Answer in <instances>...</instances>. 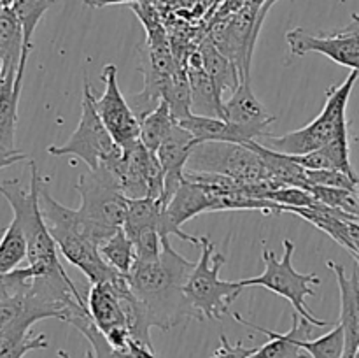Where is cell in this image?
Wrapping results in <instances>:
<instances>
[{
    "mask_svg": "<svg viewBox=\"0 0 359 358\" xmlns=\"http://www.w3.org/2000/svg\"><path fill=\"white\" fill-rule=\"evenodd\" d=\"M195 265L179 255L168 239L163 241V251L156 260H137L126 277L151 326L167 332L179 323L198 319L184 293Z\"/></svg>",
    "mask_w": 359,
    "mask_h": 358,
    "instance_id": "1",
    "label": "cell"
},
{
    "mask_svg": "<svg viewBox=\"0 0 359 358\" xmlns=\"http://www.w3.org/2000/svg\"><path fill=\"white\" fill-rule=\"evenodd\" d=\"M30 165V186L23 188L20 179H6L0 183V195L7 200L14 213V220L21 225L28 242V265L35 276L41 274L65 272L58 258V246L51 237L39 202V192L44 178L34 160Z\"/></svg>",
    "mask_w": 359,
    "mask_h": 358,
    "instance_id": "2",
    "label": "cell"
},
{
    "mask_svg": "<svg viewBox=\"0 0 359 358\" xmlns=\"http://www.w3.org/2000/svg\"><path fill=\"white\" fill-rule=\"evenodd\" d=\"M358 79L359 70H351L342 84L332 86L326 91L325 107L319 112L318 118L312 119L307 126H302L284 135L265 133L262 144L286 154H305L319 150L335 137L347 133V104H349V97Z\"/></svg>",
    "mask_w": 359,
    "mask_h": 358,
    "instance_id": "3",
    "label": "cell"
},
{
    "mask_svg": "<svg viewBox=\"0 0 359 358\" xmlns=\"http://www.w3.org/2000/svg\"><path fill=\"white\" fill-rule=\"evenodd\" d=\"M202 255L186 281L184 293L200 319H219L231 314L230 305L244 290L242 281H223L221 269L226 263L224 253H216L209 237H200Z\"/></svg>",
    "mask_w": 359,
    "mask_h": 358,
    "instance_id": "4",
    "label": "cell"
},
{
    "mask_svg": "<svg viewBox=\"0 0 359 358\" xmlns=\"http://www.w3.org/2000/svg\"><path fill=\"white\" fill-rule=\"evenodd\" d=\"M48 153L53 157H77L88 165L90 171L112 168L123 157V147L112 139L104 121L95 107V95L91 84L84 79L81 119L69 140L58 146H49Z\"/></svg>",
    "mask_w": 359,
    "mask_h": 358,
    "instance_id": "5",
    "label": "cell"
},
{
    "mask_svg": "<svg viewBox=\"0 0 359 358\" xmlns=\"http://www.w3.org/2000/svg\"><path fill=\"white\" fill-rule=\"evenodd\" d=\"M293 253L294 244L290 239H284V255L280 260L277 258L276 253L270 251L265 246V242H263L262 258L263 262H265V270H263V274H259V276L256 277L242 279V284H244V288H266V290L273 291V293L286 298V300L293 305L294 312H298L302 318L309 319V321L314 323L316 326H328L330 321L318 318V316L311 311V307L305 304L307 297H314L316 295L314 286L321 284V279H319V276L316 272H298L293 267Z\"/></svg>",
    "mask_w": 359,
    "mask_h": 358,
    "instance_id": "6",
    "label": "cell"
},
{
    "mask_svg": "<svg viewBox=\"0 0 359 358\" xmlns=\"http://www.w3.org/2000/svg\"><path fill=\"white\" fill-rule=\"evenodd\" d=\"M270 9L272 6H245L238 13L210 23L207 37L237 65L241 83L251 81L252 55Z\"/></svg>",
    "mask_w": 359,
    "mask_h": 358,
    "instance_id": "7",
    "label": "cell"
},
{
    "mask_svg": "<svg viewBox=\"0 0 359 358\" xmlns=\"http://www.w3.org/2000/svg\"><path fill=\"white\" fill-rule=\"evenodd\" d=\"M186 171L228 175L241 183H263L272 179L255 150L245 144L224 140L196 144L189 154Z\"/></svg>",
    "mask_w": 359,
    "mask_h": 358,
    "instance_id": "8",
    "label": "cell"
},
{
    "mask_svg": "<svg viewBox=\"0 0 359 358\" xmlns=\"http://www.w3.org/2000/svg\"><path fill=\"white\" fill-rule=\"evenodd\" d=\"M76 190L81 197L77 211L84 218L109 230H118L125 225L130 199L119 188L112 168L84 172L79 175Z\"/></svg>",
    "mask_w": 359,
    "mask_h": 358,
    "instance_id": "9",
    "label": "cell"
},
{
    "mask_svg": "<svg viewBox=\"0 0 359 358\" xmlns=\"http://www.w3.org/2000/svg\"><path fill=\"white\" fill-rule=\"evenodd\" d=\"M119 188L128 199H161L165 172L156 153L147 150L140 140L123 150L121 160L114 167Z\"/></svg>",
    "mask_w": 359,
    "mask_h": 358,
    "instance_id": "10",
    "label": "cell"
},
{
    "mask_svg": "<svg viewBox=\"0 0 359 358\" xmlns=\"http://www.w3.org/2000/svg\"><path fill=\"white\" fill-rule=\"evenodd\" d=\"M290 51L293 56H305L309 53H321L342 67L359 70V23L323 34H311L305 28H293L286 34Z\"/></svg>",
    "mask_w": 359,
    "mask_h": 358,
    "instance_id": "11",
    "label": "cell"
},
{
    "mask_svg": "<svg viewBox=\"0 0 359 358\" xmlns=\"http://www.w3.org/2000/svg\"><path fill=\"white\" fill-rule=\"evenodd\" d=\"M102 79L105 83V90L102 97H95V107L112 139L126 150L140 140V119L119 90L116 65L107 63L102 70Z\"/></svg>",
    "mask_w": 359,
    "mask_h": 358,
    "instance_id": "12",
    "label": "cell"
},
{
    "mask_svg": "<svg viewBox=\"0 0 359 358\" xmlns=\"http://www.w3.org/2000/svg\"><path fill=\"white\" fill-rule=\"evenodd\" d=\"M44 221L48 225L49 234H51L56 246H58L60 253L74 267H77L90 279V283L112 279L116 274H119L105 263L98 246L93 244L84 235H81L79 232L74 230L70 225L55 220V218H44Z\"/></svg>",
    "mask_w": 359,
    "mask_h": 358,
    "instance_id": "13",
    "label": "cell"
},
{
    "mask_svg": "<svg viewBox=\"0 0 359 358\" xmlns=\"http://www.w3.org/2000/svg\"><path fill=\"white\" fill-rule=\"evenodd\" d=\"M118 276L119 274H116L112 279L91 283L86 305L91 319L98 326V330L104 333L109 344L121 350V347L128 346L132 336H130L125 309H123L118 286H116V277Z\"/></svg>",
    "mask_w": 359,
    "mask_h": 358,
    "instance_id": "14",
    "label": "cell"
},
{
    "mask_svg": "<svg viewBox=\"0 0 359 358\" xmlns=\"http://www.w3.org/2000/svg\"><path fill=\"white\" fill-rule=\"evenodd\" d=\"M214 195L207 192L202 185L189 181L184 178L182 185L179 186L177 192L170 199V202L163 207L160 221V232L163 237L168 235H177L181 241L191 242V244L200 248V237L189 235L181 230L182 225L189 221L191 218L198 216V214L210 213L212 211Z\"/></svg>",
    "mask_w": 359,
    "mask_h": 358,
    "instance_id": "15",
    "label": "cell"
},
{
    "mask_svg": "<svg viewBox=\"0 0 359 358\" xmlns=\"http://www.w3.org/2000/svg\"><path fill=\"white\" fill-rule=\"evenodd\" d=\"M223 118L235 126L242 137V144L249 140H258L269 133V126L276 123V116L266 112L262 102L256 98L251 90V81L238 84L237 90L230 95L228 100L223 104Z\"/></svg>",
    "mask_w": 359,
    "mask_h": 358,
    "instance_id": "16",
    "label": "cell"
},
{
    "mask_svg": "<svg viewBox=\"0 0 359 358\" xmlns=\"http://www.w3.org/2000/svg\"><path fill=\"white\" fill-rule=\"evenodd\" d=\"M196 144H198V140L191 135V132L175 123L158 147L156 157L165 172V188L160 199L163 207L170 202L174 193L184 181L186 165H188L189 154Z\"/></svg>",
    "mask_w": 359,
    "mask_h": 358,
    "instance_id": "17",
    "label": "cell"
},
{
    "mask_svg": "<svg viewBox=\"0 0 359 358\" xmlns=\"http://www.w3.org/2000/svg\"><path fill=\"white\" fill-rule=\"evenodd\" d=\"M231 316H233L235 321L242 323V325L249 326V329L256 330V332L265 333L269 337V343L263 344L262 347H256L251 358H307L305 351L294 343V339H311L316 325L309 321V319L302 318L298 312H293V326L286 333L273 332V330L265 329V326L248 321L238 312H231Z\"/></svg>",
    "mask_w": 359,
    "mask_h": 358,
    "instance_id": "18",
    "label": "cell"
},
{
    "mask_svg": "<svg viewBox=\"0 0 359 358\" xmlns=\"http://www.w3.org/2000/svg\"><path fill=\"white\" fill-rule=\"evenodd\" d=\"M326 265L335 274L340 290V325L346 336V357H354L359 350V272L347 276L340 263L330 260Z\"/></svg>",
    "mask_w": 359,
    "mask_h": 358,
    "instance_id": "19",
    "label": "cell"
},
{
    "mask_svg": "<svg viewBox=\"0 0 359 358\" xmlns=\"http://www.w3.org/2000/svg\"><path fill=\"white\" fill-rule=\"evenodd\" d=\"M186 72L189 79V90H191V112L198 116H217L223 118V97L217 93L212 79L207 74L202 63L198 49L191 53L186 62Z\"/></svg>",
    "mask_w": 359,
    "mask_h": 358,
    "instance_id": "20",
    "label": "cell"
},
{
    "mask_svg": "<svg viewBox=\"0 0 359 358\" xmlns=\"http://www.w3.org/2000/svg\"><path fill=\"white\" fill-rule=\"evenodd\" d=\"M18 72H9L0 83V150L18 151L14 146L18 125V104L21 97L23 79Z\"/></svg>",
    "mask_w": 359,
    "mask_h": 358,
    "instance_id": "21",
    "label": "cell"
},
{
    "mask_svg": "<svg viewBox=\"0 0 359 358\" xmlns=\"http://www.w3.org/2000/svg\"><path fill=\"white\" fill-rule=\"evenodd\" d=\"M245 146H249L251 150H255L256 153H258V157L262 158L266 171H269L270 178L283 183V185L300 186V188L309 190V181H307V175H305V168L302 167L300 164H297L291 154L270 150V147H266L265 144L258 142V140H249V142H245Z\"/></svg>",
    "mask_w": 359,
    "mask_h": 358,
    "instance_id": "22",
    "label": "cell"
},
{
    "mask_svg": "<svg viewBox=\"0 0 359 358\" xmlns=\"http://www.w3.org/2000/svg\"><path fill=\"white\" fill-rule=\"evenodd\" d=\"M200 56H202V63L205 67L207 74L212 79L214 86H216L217 93L223 97L226 91L233 93L241 84V76H238V69L226 55L219 51L216 46L212 44L209 37L200 44L198 48Z\"/></svg>",
    "mask_w": 359,
    "mask_h": 358,
    "instance_id": "23",
    "label": "cell"
},
{
    "mask_svg": "<svg viewBox=\"0 0 359 358\" xmlns=\"http://www.w3.org/2000/svg\"><path fill=\"white\" fill-rule=\"evenodd\" d=\"M23 56V30L11 7L0 9V60L4 62V76L18 72Z\"/></svg>",
    "mask_w": 359,
    "mask_h": 358,
    "instance_id": "24",
    "label": "cell"
},
{
    "mask_svg": "<svg viewBox=\"0 0 359 358\" xmlns=\"http://www.w3.org/2000/svg\"><path fill=\"white\" fill-rule=\"evenodd\" d=\"M179 125L184 126L191 132L198 142H207V140H224V142H238L242 144L241 133L231 126L224 118L217 116H198L191 114L188 118L177 121Z\"/></svg>",
    "mask_w": 359,
    "mask_h": 358,
    "instance_id": "25",
    "label": "cell"
},
{
    "mask_svg": "<svg viewBox=\"0 0 359 358\" xmlns=\"http://www.w3.org/2000/svg\"><path fill=\"white\" fill-rule=\"evenodd\" d=\"M175 123H177V119L174 118L170 105L163 98L153 111L147 112L140 119V142L149 151L156 153L160 144L163 142V139L168 135Z\"/></svg>",
    "mask_w": 359,
    "mask_h": 358,
    "instance_id": "26",
    "label": "cell"
},
{
    "mask_svg": "<svg viewBox=\"0 0 359 358\" xmlns=\"http://www.w3.org/2000/svg\"><path fill=\"white\" fill-rule=\"evenodd\" d=\"M100 255L109 267L123 276H128L137 262L135 244L123 227L100 246Z\"/></svg>",
    "mask_w": 359,
    "mask_h": 358,
    "instance_id": "27",
    "label": "cell"
},
{
    "mask_svg": "<svg viewBox=\"0 0 359 358\" xmlns=\"http://www.w3.org/2000/svg\"><path fill=\"white\" fill-rule=\"evenodd\" d=\"M28 256V242L21 225L13 218L0 237V274H9Z\"/></svg>",
    "mask_w": 359,
    "mask_h": 358,
    "instance_id": "28",
    "label": "cell"
},
{
    "mask_svg": "<svg viewBox=\"0 0 359 358\" xmlns=\"http://www.w3.org/2000/svg\"><path fill=\"white\" fill-rule=\"evenodd\" d=\"M53 4H55V0H13L11 2L9 7L16 14L21 30H23V55L30 56L35 28Z\"/></svg>",
    "mask_w": 359,
    "mask_h": 358,
    "instance_id": "29",
    "label": "cell"
},
{
    "mask_svg": "<svg viewBox=\"0 0 359 358\" xmlns=\"http://www.w3.org/2000/svg\"><path fill=\"white\" fill-rule=\"evenodd\" d=\"M49 346L44 333L30 336V332L4 329L0 332V358H23L28 351L46 350Z\"/></svg>",
    "mask_w": 359,
    "mask_h": 358,
    "instance_id": "30",
    "label": "cell"
},
{
    "mask_svg": "<svg viewBox=\"0 0 359 358\" xmlns=\"http://www.w3.org/2000/svg\"><path fill=\"white\" fill-rule=\"evenodd\" d=\"M311 358H342L346 353V336L340 323L318 339H294Z\"/></svg>",
    "mask_w": 359,
    "mask_h": 358,
    "instance_id": "31",
    "label": "cell"
},
{
    "mask_svg": "<svg viewBox=\"0 0 359 358\" xmlns=\"http://www.w3.org/2000/svg\"><path fill=\"white\" fill-rule=\"evenodd\" d=\"M309 192L316 197V200L326 206L339 209L351 216L359 218V199L356 190L330 188V186H309Z\"/></svg>",
    "mask_w": 359,
    "mask_h": 358,
    "instance_id": "32",
    "label": "cell"
},
{
    "mask_svg": "<svg viewBox=\"0 0 359 358\" xmlns=\"http://www.w3.org/2000/svg\"><path fill=\"white\" fill-rule=\"evenodd\" d=\"M266 200H272L286 209V207H311L316 202V197L309 190L300 188V186L284 185L269 192Z\"/></svg>",
    "mask_w": 359,
    "mask_h": 358,
    "instance_id": "33",
    "label": "cell"
},
{
    "mask_svg": "<svg viewBox=\"0 0 359 358\" xmlns=\"http://www.w3.org/2000/svg\"><path fill=\"white\" fill-rule=\"evenodd\" d=\"M305 175H307L309 186H330V188L356 190L358 175L346 174L342 171H307L305 168Z\"/></svg>",
    "mask_w": 359,
    "mask_h": 358,
    "instance_id": "34",
    "label": "cell"
},
{
    "mask_svg": "<svg viewBox=\"0 0 359 358\" xmlns=\"http://www.w3.org/2000/svg\"><path fill=\"white\" fill-rule=\"evenodd\" d=\"M32 281H34L32 267L14 269L9 274H0V298L7 297V295L28 291L32 288Z\"/></svg>",
    "mask_w": 359,
    "mask_h": 358,
    "instance_id": "35",
    "label": "cell"
},
{
    "mask_svg": "<svg viewBox=\"0 0 359 358\" xmlns=\"http://www.w3.org/2000/svg\"><path fill=\"white\" fill-rule=\"evenodd\" d=\"M219 340L221 346L209 358H251V354L256 351V347H245L241 340L237 344H231L226 336H221Z\"/></svg>",
    "mask_w": 359,
    "mask_h": 358,
    "instance_id": "36",
    "label": "cell"
},
{
    "mask_svg": "<svg viewBox=\"0 0 359 358\" xmlns=\"http://www.w3.org/2000/svg\"><path fill=\"white\" fill-rule=\"evenodd\" d=\"M27 154L21 153V151H2L0 150V171L11 165L18 164L21 160H27Z\"/></svg>",
    "mask_w": 359,
    "mask_h": 358,
    "instance_id": "37",
    "label": "cell"
},
{
    "mask_svg": "<svg viewBox=\"0 0 359 358\" xmlns=\"http://www.w3.org/2000/svg\"><path fill=\"white\" fill-rule=\"evenodd\" d=\"M84 6L91 7V9H102V7L107 6H118V4H135V2H144V0H81Z\"/></svg>",
    "mask_w": 359,
    "mask_h": 358,
    "instance_id": "38",
    "label": "cell"
},
{
    "mask_svg": "<svg viewBox=\"0 0 359 358\" xmlns=\"http://www.w3.org/2000/svg\"><path fill=\"white\" fill-rule=\"evenodd\" d=\"M248 2V6H256V7H263V6H272L276 2H279V0H245Z\"/></svg>",
    "mask_w": 359,
    "mask_h": 358,
    "instance_id": "39",
    "label": "cell"
},
{
    "mask_svg": "<svg viewBox=\"0 0 359 358\" xmlns=\"http://www.w3.org/2000/svg\"><path fill=\"white\" fill-rule=\"evenodd\" d=\"M58 357H60V358H72V357H69V353H67V351H63V350H60V351H58ZM86 358H95L93 350L88 351V353H86Z\"/></svg>",
    "mask_w": 359,
    "mask_h": 358,
    "instance_id": "40",
    "label": "cell"
},
{
    "mask_svg": "<svg viewBox=\"0 0 359 358\" xmlns=\"http://www.w3.org/2000/svg\"><path fill=\"white\" fill-rule=\"evenodd\" d=\"M2 79H4V62L0 60V83H2Z\"/></svg>",
    "mask_w": 359,
    "mask_h": 358,
    "instance_id": "41",
    "label": "cell"
},
{
    "mask_svg": "<svg viewBox=\"0 0 359 358\" xmlns=\"http://www.w3.org/2000/svg\"><path fill=\"white\" fill-rule=\"evenodd\" d=\"M354 260H356V263H358V272H359V253H354Z\"/></svg>",
    "mask_w": 359,
    "mask_h": 358,
    "instance_id": "42",
    "label": "cell"
},
{
    "mask_svg": "<svg viewBox=\"0 0 359 358\" xmlns=\"http://www.w3.org/2000/svg\"><path fill=\"white\" fill-rule=\"evenodd\" d=\"M353 20L358 21V23H359V13H354V14H353Z\"/></svg>",
    "mask_w": 359,
    "mask_h": 358,
    "instance_id": "43",
    "label": "cell"
},
{
    "mask_svg": "<svg viewBox=\"0 0 359 358\" xmlns=\"http://www.w3.org/2000/svg\"><path fill=\"white\" fill-rule=\"evenodd\" d=\"M11 2H13V0H4V7H9Z\"/></svg>",
    "mask_w": 359,
    "mask_h": 358,
    "instance_id": "44",
    "label": "cell"
},
{
    "mask_svg": "<svg viewBox=\"0 0 359 358\" xmlns=\"http://www.w3.org/2000/svg\"><path fill=\"white\" fill-rule=\"evenodd\" d=\"M356 193H358V199H359V175H358V183H356Z\"/></svg>",
    "mask_w": 359,
    "mask_h": 358,
    "instance_id": "45",
    "label": "cell"
},
{
    "mask_svg": "<svg viewBox=\"0 0 359 358\" xmlns=\"http://www.w3.org/2000/svg\"><path fill=\"white\" fill-rule=\"evenodd\" d=\"M4 7V0H0V9H2Z\"/></svg>",
    "mask_w": 359,
    "mask_h": 358,
    "instance_id": "46",
    "label": "cell"
},
{
    "mask_svg": "<svg viewBox=\"0 0 359 358\" xmlns=\"http://www.w3.org/2000/svg\"><path fill=\"white\" fill-rule=\"evenodd\" d=\"M342 358H353V357H346V354H344V357Z\"/></svg>",
    "mask_w": 359,
    "mask_h": 358,
    "instance_id": "47",
    "label": "cell"
}]
</instances>
